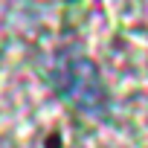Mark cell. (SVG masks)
Here are the masks:
<instances>
[{
    "label": "cell",
    "instance_id": "obj_1",
    "mask_svg": "<svg viewBox=\"0 0 148 148\" xmlns=\"http://www.w3.org/2000/svg\"><path fill=\"white\" fill-rule=\"evenodd\" d=\"M52 87L58 90L61 99H67L73 108L93 119H105L110 108L108 87L99 76V67L76 52V49H61L52 61Z\"/></svg>",
    "mask_w": 148,
    "mask_h": 148
}]
</instances>
